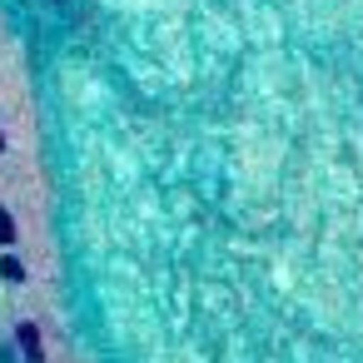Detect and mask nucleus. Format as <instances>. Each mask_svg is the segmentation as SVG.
Here are the masks:
<instances>
[{
  "mask_svg": "<svg viewBox=\"0 0 363 363\" xmlns=\"http://www.w3.org/2000/svg\"><path fill=\"white\" fill-rule=\"evenodd\" d=\"M0 274H6L11 284H21V279H26V264H21V259H0Z\"/></svg>",
  "mask_w": 363,
  "mask_h": 363,
  "instance_id": "f257e3e1",
  "label": "nucleus"
},
{
  "mask_svg": "<svg viewBox=\"0 0 363 363\" xmlns=\"http://www.w3.org/2000/svg\"><path fill=\"white\" fill-rule=\"evenodd\" d=\"M11 239H16V224H11L6 209H0V244H11Z\"/></svg>",
  "mask_w": 363,
  "mask_h": 363,
  "instance_id": "7ed1b4c3",
  "label": "nucleus"
},
{
  "mask_svg": "<svg viewBox=\"0 0 363 363\" xmlns=\"http://www.w3.org/2000/svg\"><path fill=\"white\" fill-rule=\"evenodd\" d=\"M21 348H26L30 358L40 353V338H35V328H30V323H21Z\"/></svg>",
  "mask_w": 363,
  "mask_h": 363,
  "instance_id": "f03ea898",
  "label": "nucleus"
},
{
  "mask_svg": "<svg viewBox=\"0 0 363 363\" xmlns=\"http://www.w3.org/2000/svg\"><path fill=\"white\" fill-rule=\"evenodd\" d=\"M0 145H6V140H0Z\"/></svg>",
  "mask_w": 363,
  "mask_h": 363,
  "instance_id": "20e7f679",
  "label": "nucleus"
}]
</instances>
